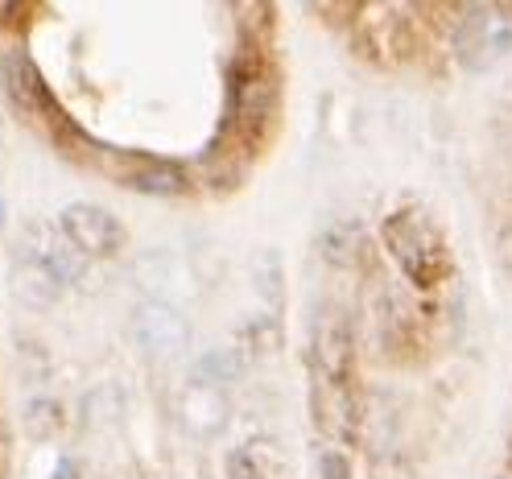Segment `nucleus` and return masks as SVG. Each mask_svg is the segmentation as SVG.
<instances>
[{
	"label": "nucleus",
	"instance_id": "obj_1",
	"mask_svg": "<svg viewBox=\"0 0 512 479\" xmlns=\"http://www.w3.org/2000/svg\"><path fill=\"white\" fill-rule=\"evenodd\" d=\"M384 244L418 290H438L451 273V248L422 207H401L384 219Z\"/></svg>",
	"mask_w": 512,
	"mask_h": 479
},
{
	"label": "nucleus",
	"instance_id": "obj_2",
	"mask_svg": "<svg viewBox=\"0 0 512 479\" xmlns=\"http://www.w3.org/2000/svg\"><path fill=\"white\" fill-rule=\"evenodd\" d=\"M58 232L79 257H116L124 248V223L100 203H71L58 215Z\"/></svg>",
	"mask_w": 512,
	"mask_h": 479
},
{
	"label": "nucleus",
	"instance_id": "obj_3",
	"mask_svg": "<svg viewBox=\"0 0 512 479\" xmlns=\"http://www.w3.org/2000/svg\"><path fill=\"white\" fill-rule=\"evenodd\" d=\"M459 54L467 67H488L512 46V9L504 5H475L467 9V21L459 25Z\"/></svg>",
	"mask_w": 512,
	"mask_h": 479
},
{
	"label": "nucleus",
	"instance_id": "obj_4",
	"mask_svg": "<svg viewBox=\"0 0 512 479\" xmlns=\"http://www.w3.org/2000/svg\"><path fill=\"white\" fill-rule=\"evenodd\" d=\"M133 343L145 351L149 360H178L186 343H190V327L186 318L166 306V302H145L137 314H133Z\"/></svg>",
	"mask_w": 512,
	"mask_h": 479
},
{
	"label": "nucleus",
	"instance_id": "obj_5",
	"mask_svg": "<svg viewBox=\"0 0 512 479\" xmlns=\"http://www.w3.org/2000/svg\"><path fill=\"white\" fill-rule=\"evenodd\" d=\"M314 372L323 380V393L347 397L351 380V331L343 314H323L314 323Z\"/></svg>",
	"mask_w": 512,
	"mask_h": 479
},
{
	"label": "nucleus",
	"instance_id": "obj_6",
	"mask_svg": "<svg viewBox=\"0 0 512 479\" xmlns=\"http://www.w3.org/2000/svg\"><path fill=\"white\" fill-rule=\"evenodd\" d=\"M21 261H34L42 265L46 273H54L62 285H75L87 269V257H79V252L67 244V236H62L54 223H29V228L21 232Z\"/></svg>",
	"mask_w": 512,
	"mask_h": 479
},
{
	"label": "nucleus",
	"instance_id": "obj_7",
	"mask_svg": "<svg viewBox=\"0 0 512 479\" xmlns=\"http://www.w3.org/2000/svg\"><path fill=\"white\" fill-rule=\"evenodd\" d=\"M13 294L25 306H54L58 294H62V281L54 273H46L42 265H34V261H21L13 269Z\"/></svg>",
	"mask_w": 512,
	"mask_h": 479
},
{
	"label": "nucleus",
	"instance_id": "obj_8",
	"mask_svg": "<svg viewBox=\"0 0 512 479\" xmlns=\"http://www.w3.org/2000/svg\"><path fill=\"white\" fill-rule=\"evenodd\" d=\"M281 459L273 451V442H252L228 455V479H277Z\"/></svg>",
	"mask_w": 512,
	"mask_h": 479
},
{
	"label": "nucleus",
	"instance_id": "obj_9",
	"mask_svg": "<svg viewBox=\"0 0 512 479\" xmlns=\"http://www.w3.org/2000/svg\"><path fill=\"white\" fill-rule=\"evenodd\" d=\"M182 422L195 426L199 434L223 426V397H219L215 389H195V393L182 401Z\"/></svg>",
	"mask_w": 512,
	"mask_h": 479
},
{
	"label": "nucleus",
	"instance_id": "obj_10",
	"mask_svg": "<svg viewBox=\"0 0 512 479\" xmlns=\"http://www.w3.org/2000/svg\"><path fill=\"white\" fill-rule=\"evenodd\" d=\"M133 186L145 190V195H182L186 178H182V170H174L166 162H153V166H145V170L133 174Z\"/></svg>",
	"mask_w": 512,
	"mask_h": 479
},
{
	"label": "nucleus",
	"instance_id": "obj_11",
	"mask_svg": "<svg viewBox=\"0 0 512 479\" xmlns=\"http://www.w3.org/2000/svg\"><path fill=\"white\" fill-rule=\"evenodd\" d=\"M21 426H25L29 438H38V442L54 438V434L62 430V405H58V401H29Z\"/></svg>",
	"mask_w": 512,
	"mask_h": 479
},
{
	"label": "nucleus",
	"instance_id": "obj_12",
	"mask_svg": "<svg viewBox=\"0 0 512 479\" xmlns=\"http://www.w3.org/2000/svg\"><path fill=\"white\" fill-rule=\"evenodd\" d=\"M318 471H323V479H351V463L339 451H327L318 459Z\"/></svg>",
	"mask_w": 512,
	"mask_h": 479
},
{
	"label": "nucleus",
	"instance_id": "obj_13",
	"mask_svg": "<svg viewBox=\"0 0 512 479\" xmlns=\"http://www.w3.org/2000/svg\"><path fill=\"white\" fill-rule=\"evenodd\" d=\"M0 232H5V203H0Z\"/></svg>",
	"mask_w": 512,
	"mask_h": 479
}]
</instances>
